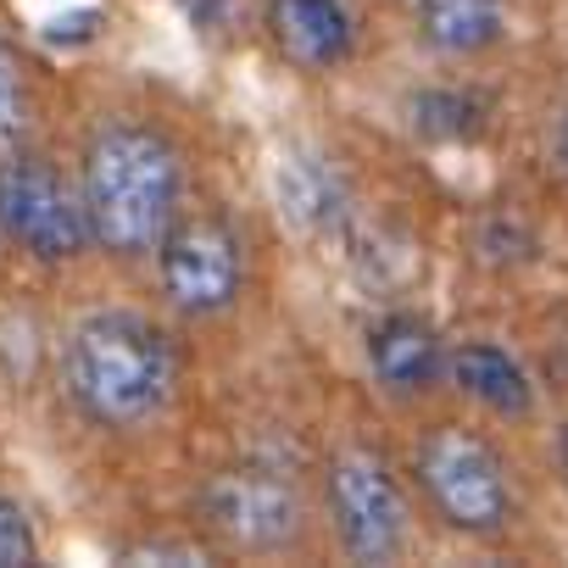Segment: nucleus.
<instances>
[{"label":"nucleus","instance_id":"obj_1","mask_svg":"<svg viewBox=\"0 0 568 568\" xmlns=\"http://www.w3.org/2000/svg\"><path fill=\"white\" fill-rule=\"evenodd\" d=\"M57 390L101 440L156 435L190 390L179 324L134 302L84 307L57 341Z\"/></svg>","mask_w":568,"mask_h":568},{"label":"nucleus","instance_id":"obj_2","mask_svg":"<svg viewBox=\"0 0 568 568\" xmlns=\"http://www.w3.org/2000/svg\"><path fill=\"white\" fill-rule=\"evenodd\" d=\"M95 256L112 267H151L168 229L195 201L190 145L173 123L140 106L95 112L73 145Z\"/></svg>","mask_w":568,"mask_h":568},{"label":"nucleus","instance_id":"obj_3","mask_svg":"<svg viewBox=\"0 0 568 568\" xmlns=\"http://www.w3.org/2000/svg\"><path fill=\"white\" fill-rule=\"evenodd\" d=\"M407 479L424 518L463 546H501L524 518L513 457L474 413L424 418L407 440Z\"/></svg>","mask_w":568,"mask_h":568},{"label":"nucleus","instance_id":"obj_4","mask_svg":"<svg viewBox=\"0 0 568 568\" xmlns=\"http://www.w3.org/2000/svg\"><path fill=\"white\" fill-rule=\"evenodd\" d=\"M190 518L206 551L229 557H296L324 524L318 490L267 452H240L206 468L190 490Z\"/></svg>","mask_w":568,"mask_h":568},{"label":"nucleus","instance_id":"obj_5","mask_svg":"<svg viewBox=\"0 0 568 568\" xmlns=\"http://www.w3.org/2000/svg\"><path fill=\"white\" fill-rule=\"evenodd\" d=\"M145 273H151L156 307L179 329H212L245 307L251 278H256V245L234 206L190 201Z\"/></svg>","mask_w":568,"mask_h":568},{"label":"nucleus","instance_id":"obj_6","mask_svg":"<svg viewBox=\"0 0 568 568\" xmlns=\"http://www.w3.org/2000/svg\"><path fill=\"white\" fill-rule=\"evenodd\" d=\"M318 513L341 562L390 568L418 546V490L407 463L379 452L374 440H341L318 468Z\"/></svg>","mask_w":568,"mask_h":568},{"label":"nucleus","instance_id":"obj_7","mask_svg":"<svg viewBox=\"0 0 568 568\" xmlns=\"http://www.w3.org/2000/svg\"><path fill=\"white\" fill-rule=\"evenodd\" d=\"M0 240L23 262L68 273L95 256V229L73 156L29 140L0 156Z\"/></svg>","mask_w":568,"mask_h":568},{"label":"nucleus","instance_id":"obj_8","mask_svg":"<svg viewBox=\"0 0 568 568\" xmlns=\"http://www.w3.org/2000/svg\"><path fill=\"white\" fill-rule=\"evenodd\" d=\"M363 374L396 413H424L446 396L452 335L418 307H385L363 324Z\"/></svg>","mask_w":568,"mask_h":568},{"label":"nucleus","instance_id":"obj_9","mask_svg":"<svg viewBox=\"0 0 568 568\" xmlns=\"http://www.w3.org/2000/svg\"><path fill=\"white\" fill-rule=\"evenodd\" d=\"M256 29L296 79H341L363 62V18L352 0H256Z\"/></svg>","mask_w":568,"mask_h":568},{"label":"nucleus","instance_id":"obj_10","mask_svg":"<svg viewBox=\"0 0 568 568\" xmlns=\"http://www.w3.org/2000/svg\"><path fill=\"white\" fill-rule=\"evenodd\" d=\"M446 396H457L474 418L490 424H535L540 418V385L529 374V363L485 329L452 335V374H446Z\"/></svg>","mask_w":568,"mask_h":568},{"label":"nucleus","instance_id":"obj_11","mask_svg":"<svg viewBox=\"0 0 568 568\" xmlns=\"http://www.w3.org/2000/svg\"><path fill=\"white\" fill-rule=\"evenodd\" d=\"M267 195L296 234H335L357 217V184L324 145H284L267 162Z\"/></svg>","mask_w":568,"mask_h":568},{"label":"nucleus","instance_id":"obj_12","mask_svg":"<svg viewBox=\"0 0 568 568\" xmlns=\"http://www.w3.org/2000/svg\"><path fill=\"white\" fill-rule=\"evenodd\" d=\"M413 45L440 68H474L513 40V0H413Z\"/></svg>","mask_w":568,"mask_h":568},{"label":"nucleus","instance_id":"obj_13","mask_svg":"<svg viewBox=\"0 0 568 568\" xmlns=\"http://www.w3.org/2000/svg\"><path fill=\"white\" fill-rule=\"evenodd\" d=\"M34 123H40V84H34V68L29 57L0 34V156L12 145H29L34 140Z\"/></svg>","mask_w":568,"mask_h":568},{"label":"nucleus","instance_id":"obj_14","mask_svg":"<svg viewBox=\"0 0 568 568\" xmlns=\"http://www.w3.org/2000/svg\"><path fill=\"white\" fill-rule=\"evenodd\" d=\"M413 123H418L429 140H452V145H463V140H474V134L485 129V106H479L463 84H435V90H418V101H413Z\"/></svg>","mask_w":568,"mask_h":568},{"label":"nucleus","instance_id":"obj_15","mask_svg":"<svg viewBox=\"0 0 568 568\" xmlns=\"http://www.w3.org/2000/svg\"><path fill=\"white\" fill-rule=\"evenodd\" d=\"M40 557H45V540H40L29 501L0 490V568H34Z\"/></svg>","mask_w":568,"mask_h":568},{"label":"nucleus","instance_id":"obj_16","mask_svg":"<svg viewBox=\"0 0 568 568\" xmlns=\"http://www.w3.org/2000/svg\"><path fill=\"white\" fill-rule=\"evenodd\" d=\"M551 162H557V173L568 179V101H562L557 118H551Z\"/></svg>","mask_w":568,"mask_h":568},{"label":"nucleus","instance_id":"obj_17","mask_svg":"<svg viewBox=\"0 0 568 568\" xmlns=\"http://www.w3.org/2000/svg\"><path fill=\"white\" fill-rule=\"evenodd\" d=\"M551 468H557V479H562V490H568V418L551 424Z\"/></svg>","mask_w":568,"mask_h":568},{"label":"nucleus","instance_id":"obj_18","mask_svg":"<svg viewBox=\"0 0 568 568\" xmlns=\"http://www.w3.org/2000/svg\"><path fill=\"white\" fill-rule=\"evenodd\" d=\"M396 7H402V12H407V7H413V0H396Z\"/></svg>","mask_w":568,"mask_h":568}]
</instances>
